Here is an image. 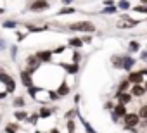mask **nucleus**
<instances>
[{"mask_svg":"<svg viewBox=\"0 0 147 133\" xmlns=\"http://www.w3.org/2000/svg\"><path fill=\"white\" fill-rule=\"evenodd\" d=\"M69 30H73V31H87V33H90V31L95 30V26H94L90 21H78V23H71V24H69Z\"/></svg>","mask_w":147,"mask_h":133,"instance_id":"obj_1","label":"nucleus"},{"mask_svg":"<svg viewBox=\"0 0 147 133\" xmlns=\"http://www.w3.org/2000/svg\"><path fill=\"white\" fill-rule=\"evenodd\" d=\"M123 121H125V128H135L140 123V116L135 114V112H126V116L123 118Z\"/></svg>","mask_w":147,"mask_h":133,"instance_id":"obj_2","label":"nucleus"},{"mask_svg":"<svg viewBox=\"0 0 147 133\" xmlns=\"http://www.w3.org/2000/svg\"><path fill=\"white\" fill-rule=\"evenodd\" d=\"M0 81H2V83H5V87H7V93H12L14 90H16V83H14V80L9 76V75H5L2 69H0Z\"/></svg>","mask_w":147,"mask_h":133,"instance_id":"obj_3","label":"nucleus"},{"mask_svg":"<svg viewBox=\"0 0 147 133\" xmlns=\"http://www.w3.org/2000/svg\"><path fill=\"white\" fill-rule=\"evenodd\" d=\"M49 7H50V5H49L47 0H35L30 9H31L33 12H43V11H47Z\"/></svg>","mask_w":147,"mask_h":133,"instance_id":"obj_4","label":"nucleus"},{"mask_svg":"<svg viewBox=\"0 0 147 133\" xmlns=\"http://www.w3.org/2000/svg\"><path fill=\"white\" fill-rule=\"evenodd\" d=\"M126 116V107L123 105V104H119L118 102V105H114V112H113V121L116 123L119 118H125Z\"/></svg>","mask_w":147,"mask_h":133,"instance_id":"obj_5","label":"nucleus"},{"mask_svg":"<svg viewBox=\"0 0 147 133\" xmlns=\"http://www.w3.org/2000/svg\"><path fill=\"white\" fill-rule=\"evenodd\" d=\"M142 80H144V73H142V71H137V73H130V75H128V81H130L131 85H140Z\"/></svg>","mask_w":147,"mask_h":133,"instance_id":"obj_6","label":"nucleus"},{"mask_svg":"<svg viewBox=\"0 0 147 133\" xmlns=\"http://www.w3.org/2000/svg\"><path fill=\"white\" fill-rule=\"evenodd\" d=\"M26 62H28V73L31 75V73H35V69L38 68V59H36V55H30L28 59H26Z\"/></svg>","mask_w":147,"mask_h":133,"instance_id":"obj_7","label":"nucleus"},{"mask_svg":"<svg viewBox=\"0 0 147 133\" xmlns=\"http://www.w3.org/2000/svg\"><path fill=\"white\" fill-rule=\"evenodd\" d=\"M138 23H140L138 19H123V21H119V23H118L116 26L123 30V28H133V26H137Z\"/></svg>","mask_w":147,"mask_h":133,"instance_id":"obj_8","label":"nucleus"},{"mask_svg":"<svg viewBox=\"0 0 147 133\" xmlns=\"http://www.w3.org/2000/svg\"><path fill=\"white\" fill-rule=\"evenodd\" d=\"M35 55H36V59H38V60H42V62H50V59H52V52H49V50L36 52Z\"/></svg>","mask_w":147,"mask_h":133,"instance_id":"obj_9","label":"nucleus"},{"mask_svg":"<svg viewBox=\"0 0 147 133\" xmlns=\"http://www.w3.org/2000/svg\"><path fill=\"white\" fill-rule=\"evenodd\" d=\"M130 93H131L133 97H142V95L145 93V87H142V85H131Z\"/></svg>","mask_w":147,"mask_h":133,"instance_id":"obj_10","label":"nucleus"},{"mask_svg":"<svg viewBox=\"0 0 147 133\" xmlns=\"http://www.w3.org/2000/svg\"><path fill=\"white\" fill-rule=\"evenodd\" d=\"M116 97H118V102L119 104H123V105H126L130 100H131V93H126V92H123V93H116Z\"/></svg>","mask_w":147,"mask_h":133,"instance_id":"obj_11","label":"nucleus"},{"mask_svg":"<svg viewBox=\"0 0 147 133\" xmlns=\"http://www.w3.org/2000/svg\"><path fill=\"white\" fill-rule=\"evenodd\" d=\"M21 81H23V85L28 87V88L33 87V85H31V83H33V81H31V75H30L28 71H23V73H21Z\"/></svg>","mask_w":147,"mask_h":133,"instance_id":"obj_12","label":"nucleus"},{"mask_svg":"<svg viewBox=\"0 0 147 133\" xmlns=\"http://www.w3.org/2000/svg\"><path fill=\"white\" fill-rule=\"evenodd\" d=\"M133 64H135V59L133 57H123V69H131L133 68Z\"/></svg>","mask_w":147,"mask_h":133,"instance_id":"obj_13","label":"nucleus"},{"mask_svg":"<svg viewBox=\"0 0 147 133\" xmlns=\"http://www.w3.org/2000/svg\"><path fill=\"white\" fill-rule=\"evenodd\" d=\"M57 93H59V95H62V97H64V95H67V93H69V87H67L66 83H61V85H59V88H57Z\"/></svg>","mask_w":147,"mask_h":133,"instance_id":"obj_14","label":"nucleus"},{"mask_svg":"<svg viewBox=\"0 0 147 133\" xmlns=\"http://www.w3.org/2000/svg\"><path fill=\"white\" fill-rule=\"evenodd\" d=\"M38 114H40V118H42V119H47V118H50V116H52V111H50L49 107H42Z\"/></svg>","mask_w":147,"mask_h":133,"instance_id":"obj_15","label":"nucleus"},{"mask_svg":"<svg viewBox=\"0 0 147 133\" xmlns=\"http://www.w3.org/2000/svg\"><path fill=\"white\" fill-rule=\"evenodd\" d=\"M138 116H140V119H144V124H147V104L140 107V111H138Z\"/></svg>","mask_w":147,"mask_h":133,"instance_id":"obj_16","label":"nucleus"},{"mask_svg":"<svg viewBox=\"0 0 147 133\" xmlns=\"http://www.w3.org/2000/svg\"><path fill=\"white\" fill-rule=\"evenodd\" d=\"M69 45L75 47V48H80V47L83 45V40H80V38H71V40H69Z\"/></svg>","mask_w":147,"mask_h":133,"instance_id":"obj_17","label":"nucleus"},{"mask_svg":"<svg viewBox=\"0 0 147 133\" xmlns=\"http://www.w3.org/2000/svg\"><path fill=\"white\" fill-rule=\"evenodd\" d=\"M111 60H113V66H114V68H123V57H116V55H114Z\"/></svg>","mask_w":147,"mask_h":133,"instance_id":"obj_18","label":"nucleus"},{"mask_svg":"<svg viewBox=\"0 0 147 133\" xmlns=\"http://www.w3.org/2000/svg\"><path fill=\"white\" fill-rule=\"evenodd\" d=\"M64 68H66V71H67V73H71V75H73V73H76V71H78V64H75V62H73L71 66L64 64Z\"/></svg>","mask_w":147,"mask_h":133,"instance_id":"obj_19","label":"nucleus"},{"mask_svg":"<svg viewBox=\"0 0 147 133\" xmlns=\"http://www.w3.org/2000/svg\"><path fill=\"white\" fill-rule=\"evenodd\" d=\"M128 87H130V81H128V80L121 81V85H119V88H118V93H123V92H126V90H128Z\"/></svg>","mask_w":147,"mask_h":133,"instance_id":"obj_20","label":"nucleus"},{"mask_svg":"<svg viewBox=\"0 0 147 133\" xmlns=\"http://www.w3.org/2000/svg\"><path fill=\"white\" fill-rule=\"evenodd\" d=\"M67 133H76V124H75L73 119L67 121Z\"/></svg>","mask_w":147,"mask_h":133,"instance_id":"obj_21","label":"nucleus"},{"mask_svg":"<svg viewBox=\"0 0 147 133\" xmlns=\"http://www.w3.org/2000/svg\"><path fill=\"white\" fill-rule=\"evenodd\" d=\"M14 118H16L18 121H23V119H26V118H28V114H26L24 111H18V112L14 114Z\"/></svg>","mask_w":147,"mask_h":133,"instance_id":"obj_22","label":"nucleus"},{"mask_svg":"<svg viewBox=\"0 0 147 133\" xmlns=\"http://www.w3.org/2000/svg\"><path fill=\"white\" fill-rule=\"evenodd\" d=\"M12 105H14V107H23V105H24V99H23V97H16Z\"/></svg>","mask_w":147,"mask_h":133,"instance_id":"obj_23","label":"nucleus"},{"mask_svg":"<svg viewBox=\"0 0 147 133\" xmlns=\"http://www.w3.org/2000/svg\"><path fill=\"white\" fill-rule=\"evenodd\" d=\"M118 7L123 9V11H126V9H130V4L126 2V0H119V2H118Z\"/></svg>","mask_w":147,"mask_h":133,"instance_id":"obj_24","label":"nucleus"},{"mask_svg":"<svg viewBox=\"0 0 147 133\" xmlns=\"http://www.w3.org/2000/svg\"><path fill=\"white\" fill-rule=\"evenodd\" d=\"M73 12H75V9H73V7H66V9H61L59 11V16H62V14H73Z\"/></svg>","mask_w":147,"mask_h":133,"instance_id":"obj_25","label":"nucleus"},{"mask_svg":"<svg viewBox=\"0 0 147 133\" xmlns=\"http://www.w3.org/2000/svg\"><path fill=\"white\" fill-rule=\"evenodd\" d=\"M38 90H40V88H36V87H30L28 93H30V95H31V97L35 99V97H36V93H38Z\"/></svg>","mask_w":147,"mask_h":133,"instance_id":"obj_26","label":"nucleus"},{"mask_svg":"<svg viewBox=\"0 0 147 133\" xmlns=\"http://www.w3.org/2000/svg\"><path fill=\"white\" fill-rule=\"evenodd\" d=\"M133 11L142 12V14H147V5H138V7H133Z\"/></svg>","mask_w":147,"mask_h":133,"instance_id":"obj_27","label":"nucleus"},{"mask_svg":"<svg viewBox=\"0 0 147 133\" xmlns=\"http://www.w3.org/2000/svg\"><path fill=\"white\" fill-rule=\"evenodd\" d=\"M82 123L85 124V128H87V131H88V133H97V131H95V130H94V128H92V126H90L87 121H85V119H82Z\"/></svg>","mask_w":147,"mask_h":133,"instance_id":"obj_28","label":"nucleus"},{"mask_svg":"<svg viewBox=\"0 0 147 133\" xmlns=\"http://www.w3.org/2000/svg\"><path fill=\"white\" fill-rule=\"evenodd\" d=\"M138 48H140V45H138L137 42H131V43H130V50H131V52H137Z\"/></svg>","mask_w":147,"mask_h":133,"instance_id":"obj_29","label":"nucleus"},{"mask_svg":"<svg viewBox=\"0 0 147 133\" xmlns=\"http://www.w3.org/2000/svg\"><path fill=\"white\" fill-rule=\"evenodd\" d=\"M38 119H40V114H31V116H30V123H33V124H35Z\"/></svg>","mask_w":147,"mask_h":133,"instance_id":"obj_30","label":"nucleus"},{"mask_svg":"<svg viewBox=\"0 0 147 133\" xmlns=\"http://www.w3.org/2000/svg\"><path fill=\"white\" fill-rule=\"evenodd\" d=\"M14 26H16L14 21H5V23H4V28H14Z\"/></svg>","mask_w":147,"mask_h":133,"instance_id":"obj_31","label":"nucleus"},{"mask_svg":"<svg viewBox=\"0 0 147 133\" xmlns=\"http://www.w3.org/2000/svg\"><path fill=\"white\" fill-rule=\"evenodd\" d=\"M78 60H80V54H78V52H75V54H73V62L78 64Z\"/></svg>","mask_w":147,"mask_h":133,"instance_id":"obj_32","label":"nucleus"},{"mask_svg":"<svg viewBox=\"0 0 147 133\" xmlns=\"http://www.w3.org/2000/svg\"><path fill=\"white\" fill-rule=\"evenodd\" d=\"M104 12L106 14H113V12H116V7H107V9H104Z\"/></svg>","mask_w":147,"mask_h":133,"instance_id":"obj_33","label":"nucleus"},{"mask_svg":"<svg viewBox=\"0 0 147 133\" xmlns=\"http://www.w3.org/2000/svg\"><path fill=\"white\" fill-rule=\"evenodd\" d=\"M64 48H66V47L62 45V47H57V48H55L54 52H55V54H61V52H64Z\"/></svg>","mask_w":147,"mask_h":133,"instance_id":"obj_34","label":"nucleus"},{"mask_svg":"<svg viewBox=\"0 0 147 133\" xmlns=\"http://www.w3.org/2000/svg\"><path fill=\"white\" fill-rule=\"evenodd\" d=\"M24 36H26L24 33H18V40H24Z\"/></svg>","mask_w":147,"mask_h":133,"instance_id":"obj_35","label":"nucleus"},{"mask_svg":"<svg viewBox=\"0 0 147 133\" xmlns=\"http://www.w3.org/2000/svg\"><path fill=\"white\" fill-rule=\"evenodd\" d=\"M83 42H85V43H90V42H92V38H90V36H85V38H83Z\"/></svg>","mask_w":147,"mask_h":133,"instance_id":"obj_36","label":"nucleus"},{"mask_svg":"<svg viewBox=\"0 0 147 133\" xmlns=\"http://www.w3.org/2000/svg\"><path fill=\"white\" fill-rule=\"evenodd\" d=\"M106 109H113V102H107L106 104Z\"/></svg>","mask_w":147,"mask_h":133,"instance_id":"obj_37","label":"nucleus"},{"mask_svg":"<svg viewBox=\"0 0 147 133\" xmlns=\"http://www.w3.org/2000/svg\"><path fill=\"white\" fill-rule=\"evenodd\" d=\"M5 95H7V92H0V99H4Z\"/></svg>","mask_w":147,"mask_h":133,"instance_id":"obj_38","label":"nucleus"},{"mask_svg":"<svg viewBox=\"0 0 147 133\" xmlns=\"http://www.w3.org/2000/svg\"><path fill=\"white\" fill-rule=\"evenodd\" d=\"M50 133H59V130H57V128H52V130H50Z\"/></svg>","mask_w":147,"mask_h":133,"instance_id":"obj_39","label":"nucleus"},{"mask_svg":"<svg viewBox=\"0 0 147 133\" xmlns=\"http://www.w3.org/2000/svg\"><path fill=\"white\" fill-rule=\"evenodd\" d=\"M4 47H5V45H4V42L0 40V50H4Z\"/></svg>","mask_w":147,"mask_h":133,"instance_id":"obj_40","label":"nucleus"},{"mask_svg":"<svg viewBox=\"0 0 147 133\" xmlns=\"http://www.w3.org/2000/svg\"><path fill=\"white\" fill-rule=\"evenodd\" d=\"M142 4H145V5H147V0H142Z\"/></svg>","mask_w":147,"mask_h":133,"instance_id":"obj_41","label":"nucleus"},{"mask_svg":"<svg viewBox=\"0 0 147 133\" xmlns=\"http://www.w3.org/2000/svg\"><path fill=\"white\" fill-rule=\"evenodd\" d=\"M145 92H147V81H145Z\"/></svg>","mask_w":147,"mask_h":133,"instance_id":"obj_42","label":"nucleus"},{"mask_svg":"<svg viewBox=\"0 0 147 133\" xmlns=\"http://www.w3.org/2000/svg\"><path fill=\"white\" fill-rule=\"evenodd\" d=\"M35 133H42V131H35Z\"/></svg>","mask_w":147,"mask_h":133,"instance_id":"obj_43","label":"nucleus"}]
</instances>
